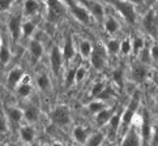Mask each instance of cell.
Listing matches in <instances>:
<instances>
[{
    "label": "cell",
    "instance_id": "1",
    "mask_svg": "<svg viewBox=\"0 0 158 146\" xmlns=\"http://www.w3.org/2000/svg\"><path fill=\"white\" fill-rule=\"evenodd\" d=\"M140 100H141V97H140V91H135L129 103L127 104L126 110L123 111V115H122V125H120V129L126 131L128 128V125L132 123V120L135 119L136 116V112L139 110V106H140Z\"/></svg>",
    "mask_w": 158,
    "mask_h": 146
},
{
    "label": "cell",
    "instance_id": "2",
    "mask_svg": "<svg viewBox=\"0 0 158 146\" xmlns=\"http://www.w3.org/2000/svg\"><path fill=\"white\" fill-rule=\"evenodd\" d=\"M115 8L118 9L124 20H126L128 24L133 25L135 21H136V12H135V7L132 3L127 2V0H118V2H114Z\"/></svg>",
    "mask_w": 158,
    "mask_h": 146
},
{
    "label": "cell",
    "instance_id": "3",
    "mask_svg": "<svg viewBox=\"0 0 158 146\" xmlns=\"http://www.w3.org/2000/svg\"><path fill=\"white\" fill-rule=\"evenodd\" d=\"M51 120L54 124L59 127H65L69 124L71 121V115H69V108L67 106H58L51 111Z\"/></svg>",
    "mask_w": 158,
    "mask_h": 146
},
{
    "label": "cell",
    "instance_id": "4",
    "mask_svg": "<svg viewBox=\"0 0 158 146\" xmlns=\"http://www.w3.org/2000/svg\"><path fill=\"white\" fill-rule=\"evenodd\" d=\"M68 5H69V9L72 10L73 16L80 21L82 24L89 25L90 24V14H89V10L86 9V7L84 4H78L73 0H68Z\"/></svg>",
    "mask_w": 158,
    "mask_h": 146
},
{
    "label": "cell",
    "instance_id": "5",
    "mask_svg": "<svg viewBox=\"0 0 158 146\" xmlns=\"http://www.w3.org/2000/svg\"><path fill=\"white\" fill-rule=\"evenodd\" d=\"M90 63H92L93 68L97 71H102L106 64V54L102 46H95L90 55Z\"/></svg>",
    "mask_w": 158,
    "mask_h": 146
},
{
    "label": "cell",
    "instance_id": "6",
    "mask_svg": "<svg viewBox=\"0 0 158 146\" xmlns=\"http://www.w3.org/2000/svg\"><path fill=\"white\" fill-rule=\"evenodd\" d=\"M48 8V20L51 22L58 21L64 16V7L61 5L60 0H47Z\"/></svg>",
    "mask_w": 158,
    "mask_h": 146
},
{
    "label": "cell",
    "instance_id": "7",
    "mask_svg": "<svg viewBox=\"0 0 158 146\" xmlns=\"http://www.w3.org/2000/svg\"><path fill=\"white\" fill-rule=\"evenodd\" d=\"M81 4H84L88 10H90V14L97 20V21H103L105 18V10H103V7L101 5V3H97V2H92V0H80Z\"/></svg>",
    "mask_w": 158,
    "mask_h": 146
},
{
    "label": "cell",
    "instance_id": "8",
    "mask_svg": "<svg viewBox=\"0 0 158 146\" xmlns=\"http://www.w3.org/2000/svg\"><path fill=\"white\" fill-rule=\"evenodd\" d=\"M50 60H51V68H52L54 75L58 76L59 72H60V69H61V65H63V61H64L63 52H61L58 47H52Z\"/></svg>",
    "mask_w": 158,
    "mask_h": 146
},
{
    "label": "cell",
    "instance_id": "9",
    "mask_svg": "<svg viewBox=\"0 0 158 146\" xmlns=\"http://www.w3.org/2000/svg\"><path fill=\"white\" fill-rule=\"evenodd\" d=\"M150 131H152V127H150V121H149V116H148V112L144 111V115L141 116V141L144 144H148L152 138V134H150Z\"/></svg>",
    "mask_w": 158,
    "mask_h": 146
},
{
    "label": "cell",
    "instance_id": "10",
    "mask_svg": "<svg viewBox=\"0 0 158 146\" xmlns=\"http://www.w3.org/2000/svg\"><path fill=\"white\" fill-rule=\"evenodd\" d=\"M9 31L13 41H17L20 34L22 33V24H21V14H15L9 20Z\"/></svg>",
    "mask_w": 158,
    "mask_h": 146
},
{
    "label": "cell",
    "instance_id": "11",
    "mask_svg": "<svg viewBox=\"0 0 158 146\" xmlns=\"http://www.w3.org/2000/svg\"><path fill=\"white\" fill-rule=\"evenodd\" d=\"M122 115L123 112L122 111H118L115 114H112V116L110 117L109 120V132H110V136H115V134L119 132L120 125H122Z\"/></svg>",
    "mask_w": 158,
    "mask_h": 146
},
{
    "label": "cell",
    "instance_id": "12",
    "mask_svg": "<svg viewBox=\"0 0 158 146\" xmlns=\"http://www.w3.org/2000/svg\"><path fill=\"white\" fill-rule=\"evenodd\" d=\"M22 77H24V71H22L21 68H13L12 71L9 72L8 78H7L8 86H9L10 89H15V87L21 82Z\"/></svg>",
    "mask_w": 158,
    "mask_h": 146
},
{
    "label": "cell",
    "instance_id": "13",
    "mask_svg": "<svg viewBox=\"0 0 158 146\" xmlns=\"http://www.w3.org/2000/svg\"><path fill=\"white\" fill-rule=\"evenodd\" d=\"M156 24H157V20H156V14L153 10H149L146 12L144 18H143V26L146 31L149 33H154L156 31Z\"/></svg>",
    "mask_w": 158,
    "mask_h": 146
},
{
    "label": "cell",
    "instance_id": "14",
    "mask_svg": "<svg viewBox=\"0 0 158 146\" xmlns=\"http://www.w3.org/2000/svg\"><path fill=\"white\" fill-rule=\"evenodd\" d=\"M115 108L114 107H105L103 110H101L99 112H97L95 114V121H97L98 125H105L106 123H109L110 117L112 116V114H114Z\"/></svg>",
    "mask_w": 158,
    "mask_h": 146
},
{
    "label": "cell",
    "instance_id": "15",
    "mask_svg": "<svg viewBox=\"0 0 158 146\" xmlns=\"http://www.w3.org/2000/svg\"><path fill=\"white\" fill-rule=\"evenodd\" d=\"M63 58L64 61L69 63V61L75 58V46H73V41H72V37L68 35L65 39V43H64V48H63Z\"/></svg>",
    "mask_w": 158,
    "mask_h": 146
},
{
    "label": "cell",
    "instance_id": "16",
    "mask_svg": "<svg viewBox=\"0 0 158 146\" xmlns=\"http://www.w3.org/2000/svg\"><path fill=\"white\" fill-rule=\"evenodd\" d=\"M146 75H148V71L143 63H137L132 67V78L136 82H143L146 78Z\"/></svg>",
    "mask_w": 158,
    "mask_h": 146
},
{
    "label": "cell",
    "instance_id": "17",
    "mask_svg": "<svg viewBox=\"0 0 158 146\" xmlns=\"http://www.w3.org/2000/svg\"><path fill=\"white\" fill-rule=\"evenodd\" d=\"M24 117L26 119V121H29V123L37 121L38 117H39V108L34 104L27 106V107L25 108V111H24Z\"/></svg>",
    "mask_w": 158,
    "mask_h": 146
},
{
    "label": "cell",
    "instance_id": "18",
    "mask_svg": "<svg viewBox=\"0 0 158 146\" xmlns=\"http://www.w3.org/2000/svg\"><path fill=\"white\" fill-rule=\"evenodd\" d=\"M73 138L76 140V142L78 144H86L88 142V138H89V134L88 131L84 127H76L73 129Z\"/></svg>",
    "mask_w": 158,
    "mask_h": 146
},
{
    "label": "cell",
    "instance_id": "19",
    "mask_svg": "<svg viewBox=\"0 0 158 146\" xmlns=\"http://www.w3.org/2000/svg\"><path fill=\"white\" fill-rule=\"evenodd\" d=\"M20 136H21V138H22V141L24 142H27V144L33 142V140H34V137H35L34 128H33L31 125L22 127L21 131H20Z\"/></svg>",
    "mask_w": 158,
    "mask_h": 146
},
{
    "label": "cell",
    "instance_id": "20",
    "mask_svg": "<svg viewBox=\"0 0 158 146\" xmlns=\"http://www.w3.org/2000/svg\"><path fill=\"white\" fill-rule=\"evenodd\" d=\"M39 3L37 0H26L24 4V14L25 16H34L39 10Z\"/></svg>",
    "mask_w": 158,
    "mask_h": 146
},
{
    "label": "cell",
    "instance_id": "21",
    "mask_svg": "<svg viewBox=\"0 0 158 146\" xmlns=\"http://www.w3.org/2000/svg\"><path fill=\"white\" fill-rule=\"evenodd\" d=\"M29 50H30V54L31 56L34 58L35 60H38L41 56L43 55V47H42V43L34 39V41L30 42V46H29Z\"/></svg>",
    "mask_w": 158,
    "mask_h": 146
},
{
    "label": "cell",
    "instance_id": "22",
    "mask_svg": "<svg viewBox=\"0 0 158 146\" xmlns=\"http://www.w3.org/2000/svg\"><path fill=\"white\" fill-rule=\"evenodd\" d=\"M103 26H105V30H106L107 34H114V33H116L118 29H119V22L110 16V17H107L105 20Z\"/></svg>",
    "mask_w": 158,
    "mask_h": 146
},
{
    "label": "cell",
    "instance_id": "23",
    "mask_svg": "<svg viewBox=\"0 0 158 146\" xmlns=\"http://www.w3.org/2000/svg\"><path fill=\"white\" fill-rule=\"evenodd\" d=\"M10 60V50L7 43H2L0 46V64L3 67L7 65Z\"/></svg>",
    "mask_w": 158,
    "mask_h": 146
},
{
    "label": "cell",
    "instance_id": "24",
    "mask_svg": "<svg viewBox=\"0 0 158 146\" xmlns=\"http://www.w3.org/2000/svg\"><path fill=\"white\" fill-rule=\"evenodd\" d=\"M140 142H141V140L139 138V134L136 133L135 129H132L129 132V134H127V137L122 141L123 145H140Z\"/></svg>",
    "mask_w": 158,
    "mask_h": 146
},
{
    "label": "cell",
    "instance_id": "25",
    "mask_svg": "<svg viewBox=\"0 0 158 146\" xmlns=\"http://www.w3.org/2000/svg\"><path fill=\"white\" fill-rule=\"evenodd\" d=\"M7 115L9 116V119L12 121H20L22 117H24V112L19 108H15V107H8L7 110Z\"/></svg>",
    "mask_w": 158,
    "mask_h": 146
},
{
    "label": "cell",
    "instance_id": "26",
    "mask_svg": "<svg viewBox=\"0 0 158 146\" xmlns=\"http://www.w3.org/2000/svg\"><path fill=\"white\" fill-rule=\"evenodd\" d=\"M144 47H145L144 39L141 38V37H135V39L132 41V51H133V54L135 55H139L144 50Z\"/></svg>",
    "mask_w": 158,
    "mask_h": 146
},
{
    "label": "cell",
    "instance_id": "27",
    "mask_svg": "<svg viewBox=\"0 0 158 146\" xmlns=\"http://www.w3.org/2000/svg\"><path fill=\"white\" fill-rule=\"evenodd\" d=\"M123 76H124V72H123L122 67L116 68L114 72H112V80H114V82H115L120 89L123 87V83H124V77H123Z\"/></svg>",
    "mask_w": 158,
    "mask_h": 146
},
{
    "label": "cell",
    "instance_id": "28",
    "mask_svg": "<svg viewBox=\"0 0 158 146\" xmlns=\"http://www.w3.org/2000/svg\"><path fill=\"white\" fill-rule=\"evenodd\" d=\"M92 51H93V47L92 44H90L89 41H82L80 43V54L82 58H90V55H92Z\"/></svg>",
    "mask_w": 158,
    "mask_h": 146
},
{
    "label": "cell",
    "instance_id": "29",
    "mask_svg": "<svg viewBox=\"0 0 158 146\" xmlns=\"http://www.w3.org/2000/svg\"><path fill=\"white\" fill-rule=\"evenodd\" d=\"M105 141V136H103V133H101V132H97V133H94L92 134L89 138H88V145H92V146H95V145H101Z\"/></svg>",
    "mask_w": 158,
    "mask_h": 146
},
{
    "label": "cell",
    "instance_id": "30",
    "mask_svg": "<svg viewBox=\"0 0 158 146\" xmlns=\"http://www.w3.org/2000/svg\"><path fill=\"white\" fill-rule=\"evenodd\" d=\"M107 51L112 55L119 52L120 51V41L119 39H110V41L107 42Z\"/></svg>",
    "mask_w": 158,
    "mask_h": 146
},
{
    "label": "cell",
    "instance_id": "31",
    "mask_svg": "<svg viewBox=\"0 0 158 146\" xmlns=\"http://www.w3.org/2000/svg\"><path fill=\"white\" fill-rule=\"evenodd\" d=\"M34 29H35V24L31 21H27L25 24H22V35H24V38L30 37L33 34V31H34Z\"/></svg>",
    "mask_w": 158,
    "mask_h": 146
},
{
    "label": "cell",
    "instance_id": "32",
    "mask_svg": "<svg viewBox=\"0 0 158 146\" xmlns=\"http://www.w3.org/2000/svg\"><path fill=\"white\" fill-rule=\"evenodd\" d=\"M37 85L41 90H47L50 87V78L46 75H41L37 77Z\"/></svg>",
    "mask_w": 158,
    "mask_h": 146
},
{
    "label": "cell",
    "instance_id": "33",
    "mask_svg": "<svg viewBox=\"0 0 158 146\" xmlns=\"http://www.w3.org/2000/svg\"><path fill=\"white\" fill-rule=\"evenodd\" d=\"M106 107L105 106V103H103V100H97V102H92L89 106H88V108H89V111L92 112V114H97V112H99L101 110H103Z\"/></svg>",
    "mask_w": 158,
    "mask_h": 146
},
{
    "label": "cell",
    "instance_id": "34",
    "mask_svg": "<svg viewBox=\"0 0 158 146\" xmlns=\"http://www.w3.org/2000/svg\"><path fill=\"white\" fill-rule=\"evenodd\" d=\"M112 93H114V90H112V87H110V86H107V87H105L102 91H101L97 97V99H99V100H109L111 97H112Z\"/></svg>",
    "mask_w": 158,
    "mask_h": 146
},
{
    "label": "cell",
    "instance_id": "35",
    "mask_svg": "<svg viewBox=\"0 0 158 146\" xmlns=\"http://www.w3.org/2000/svg\"><path fill=\"white\" fill-rule=\"evenodd\" d=\"M131 51H132V42L129 41L128 38L123 39V41L120 42V52L123 55H128Z\"/></svg>",
    "mask_w": 158,
    "mask_h": 146
},
{
    "label": "cell",
    "instance_id": "36",
    "mask_svg": "<svg viewBox=\"0 0 158 146\" xmlns=\"http://www.w3.org/2000/svg\"><path fill=\"white\" fill-rule=\"evenodd\" d=\"M17 91H19V94L21 95V97H27V95L30 94V91H31V86L29 85V82H22L21 85L19 86Z\"/></svg>",
    "mask_w": 158,
    "mask_h": 146
},
{
    "label": "cell",
    "instance_id": "37",
    "mask_svg": "<svg viewBox=\"0 0 158 146\" xmlns=\"http://www.w3.org/2000/svg\"><path fill=\"white\" fill-rule=\"evenodd\" d=\"M106 87V85H105V82H95L94 85H93V87H92V97L93 98H95L97 95L103 90V89Z\"/></svg>",
    "mask_w": 158,
    "mask_h": 146
},
{
    "label": "cell",
    "instance_id": "38",
    "mask_svg": "<svg viewBox=\"0 0 158 146\" xmlns=\"http://www.w3.org/2000/svg\"><path fill=\"white\" fill-rule=\"evenodd\" d=\"M76 69L77 68H73V69H69L68 73H67V78H65V82H67V86H71L73 82L76 80Z\"/></svg>",
    "mask_w": 158,
    "mask_h": 146
},
{
    "label": "cell",
    "instance_id": "39",
    "mask_svg": "<svg viewBox=\"0 0 158 146\" xmlns=\"http://www.w3.org/2000/svg\"><path fill=\"white\" fill-rule=\"evenodd\" d=\"M85 75H86V69L84 68V67H78L76 69V81H78V82L82 81Z\"/></svg>",
    "mask_w": 158,
    "mask_h": 146
},
{
    "label": "cell",
    "instance_id": "40",
    "mask_svg": "<svg viewBox=\"0 0 158 146\" xmlns=\"http://www.w3.org/2000/svg\"><path fill=\"white\" fill-rule=\"evenodd\" d=\"M150 58L153 59V60H156V61H158V43H154L153 46L150 47Z\"/></svg>",
    "mask_w": 158,
    "mask_h": 146
},
{
    "label": "cell",
    "instance_id": "41",
    "mask_svg": "<svg viewBox=\"0 0 158 146\" xmlns=\"http://www.w3.org/2000/svg\"><path fill=\"white\" fill-rule=\"evenodd\" d=\"M13 3V0H0V12H3V10L8 9L9 5Z\"/></svg>",
    "mask_w": 158,
    "mask_h": 146
},
{
    "label": "cell",
    "instance_id": "42",
    "mask_svg": "<svg viewBox=\"0 0 158 146\" xmlns=\"http://www.w3.org/2000/svg\"><path fill=\"white\" fill-rule=\"evenodd\" d=\"M150 142L153 145H158V124H156V127H154L153 134H152V138H150Z\"/></svg>",
    "mask_w": 158,
    "mask_h": 146
},
{
    "label": "cell",
    "instance_id": "43",
    "mask_svg": "<svg viewBox=\"0 0 158 146\" xmlns=\"http://www.w3.org/2000/svg\"><path fill=\"white\" fill-rule=\"evenodd\" d=\"M4 132H7V121L0 115V133H4Z\"/></svg>",
    "mask_w": 158,
    "mask_h": 146
},
{
    "label": "cell",
    "instance_id": "44",
    "mask_svg": "<svg viewBox=\"0 0 158 146\" xmlns=\"http://www.w3.org/2000/svg\"><path fill=\"white\" fill-rule=\"evenodd\" d=\"M127 2H129V3H132L133 5H140V4H143L145 0H127Z\"/></svg>",
    "mask_w": 158,
    "mask_h": 146
},
{
    "label": "cell",
    "instance_id": "45",
    "mask_svg": "<svg viewBox=\"0 0 158 146\" xmlns=\"http://www.w3.org/2000/svg\"><path fill=\"white\" fill-rule=\"evenodd\" d=\"M156 2H158V0H146V3H148L149 5H152V4H154Z\"/></svg>",
    "mask_w": 158,
    "mask_h": 146
},
{
    "label": "cell",
    "instance_id": "46",
    "mask_svg": "<svg viewBox=\"0 0 158 146\" xmlns=\"http://www.w3.org/2000/svg\"><path fill=\"white\" fill-rule=\"evenodd\" d=\"M156 102H157V104H158V95H157V97H156Z\"/></svg>",
    "mask_w": 158,
    "mask_h": 146
},
{
    "label": "cell",
    "instance_id": "47",
    "mask_svg": "<svg viewBox=\"0 0 158 146\" xmlns=\"http://www.w3.org/2000/svg\"><path fill=\"white\" fill-rule=\"evenodd\" d=\"M0 46H2V38H0Z\"/></svg>",
    "mask_w": 158,
    "mask_h": 146
}]
</instances>
